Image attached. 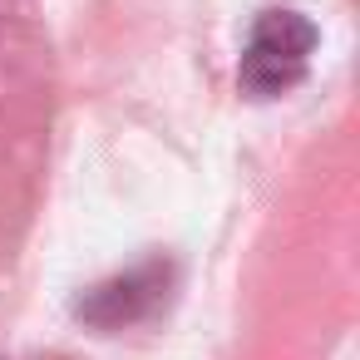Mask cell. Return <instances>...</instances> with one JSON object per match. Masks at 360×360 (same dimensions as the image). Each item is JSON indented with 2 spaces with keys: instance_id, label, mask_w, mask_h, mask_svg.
<instances>
[{
  "instance_id": "cell-2",
  "label": "cell",
  "mask_w": 360,
  "mask_h": 360,
  "mask_svg": "<svg viewBox=\"0 0 360 360\" xmlns=\"http://www.w3.org/2000/svg\"><path fill=\"white\" fill-rule=\"evenodd\" d=\"M168 286H173V262L163 257H148L99 286H89L79 301H75V316L94 330H124V326H139L148 321L163 301H168Z\"/></svg>"
},
{
  "instance_id": "cell-1",
  "label": "cell",
  "mask_w": 360,
  "mask_h": 360,
  "mask_svg": "<svg viewBox=\"0 0 360 360\" xmlns=\"http://www.w3.org/2000/svg\"><path fill=\"white\" fill-rule=\"evenodd\" d=\"M316 55V25L296 11H262L237 65V84L252 99H281L296 89Z\"/></svg>"
}]
</instances>
